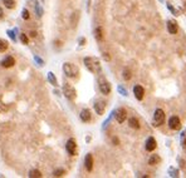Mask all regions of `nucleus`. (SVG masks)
<instances>
[{"label": "nucleus", "instance_id": "1", "mask_svg": "<svg viewBox=\"0 0 186 178\" xmlns=\"http://www.w3.org/2000/svg\"><path fill=\"white\" fill-rule=\"evenodd\" d=\"M84 65L87 66V69L89 72L94 73V74H98V73H101V62L99 59L97 58H93V57H87L84 58Z\"/></svg>", "mask_w": 186, "mask_h": 178}, {"label": "nucleus", "instance_id": "2", "mask_svg": "<svg viewBox=\"0 0 186 178\" xmlns=\"http://www.w3.org/2000/svg\"><path fill=\"white\" fill-rule=\"evenodd\" d=\"M63 72H64V74L69 77V78H76L78 75V68L74 65V64H72V63H64L63 64Z\"/></svg>", "mask_w": 186, "mask_h": 178}, {"label": "nucleus", "instance_id": "3", "mask_svg": "<svg viewBox=\"0 0 186 178\" xmlns=\"http://www.w3.org/2000/svg\"><path fill=\"white\" fill-rule=\"evenodd\" d=\"M63 94L65 95L67 99L74 100L76 97H77V92H76V89L72 87L69 83H64V85H63Z\"/></svg>", "mask_w": 186, "mask_h": 178}, {"label": "nucleus", "instance_id": "4", "mask_svg": "<svg viewBox=\"0 0 186 178\" xmlns=\"http://www.w3.org/2000/svg\"><path fill=\"white\" fill-rule=\"evenodd\" d=\"M165 122V112L162 109H156L153 113V126L155 127H160L161 124H164Z\"/></svg>", "mask_w": 186, "mask_h": 178}, {"label": "nucleus", "instance_id": "5", "mask_svg": "<svg viewBox=\"0 0 186 178\" xmlns=\"http://www.w3.org/2000/svg\"><path fill=\"white\" fill-rule=\"evenodd\" d=\"M98 83H99V90H101V93H102V94L107 95V94H110V93H111V84H110L108 82H107L104 78H99Z\"/></svg>", "mask_w": 186, "mask_h": 178}, {"label": "nucleus", "instance_id": "6", "mask_svg": "<svg viewBox=\"0 0 186 178\" xmlns=\"http://www.w3.org/2000/svg\"><path fill=\"white\" fill-rule=\"evenodd\" d=\"M169 127L172 131H179L180 128H181V120H180L179 117H176V115L171 117V118L169 119Z\"/></svg>", "mask_w": 186, "mask_h": 178}, {"label": "nucleus", "instance_id": "7", "mask_svg": "<svg viewBox=\"0 0 186 178\" xmlns=\"http://www.w3.org/2000/svg\"><path fill=\"white\" fill-rule=\"evenodd\" d=\"M65 149L70 156H76V149H77V143L74 139H68L67 144H65Z\"/></svg>", "mask_w": 186, "mask_h": 178}, {"label": "nucleus", "instance_id": "8", "mask_svg": "<svg viewBox=\"0 0 186 178\" xmlns=\"http://www.w3.org/2000/svg\"><path fill=\"white\" fill-rule=\"evenodd\" d=\"M126 118H127V112H126V109L118 108L116 110V120L118 122V123H123V122L126 120Z\"/></svg>", "mask_w": 186, "mask_h": 178}, {"label": "nucleus", "instance_id": "9", "mask_svg": "<svg viewBox=\"0 0 186 178\" xmlns=\"http://www.w3.org/2000/svg\"><path fill=\"white\" fill-rule=\"evenodd\" d=\"M94 110H96V113H97L98 115H102L104 113V110H106V102L103 100H97L94 103Z\"/></svg>", "mask_w": 186, "mask_h": 178}, {"label": "nucleus", "instance_id": "10", "mask_svg": "<svg viewBox=\"0 0 186 178\" xmlns=\"http://www.w3.org/2000/svg\"><path fill=\"white\" fill-rule=\"evenodd\" d=\"M133 94H135V98L137 100H142L143 99V95H145V89L141 85H135L133 87Z\"/></svg>", "mask_w": 186, "mask_h": 178}, {"label": "nucleus", "instance_id": "11", "mask_svg": "<svg viewBox=\"0 0 186 178\" xmlns=\"http://www.w3.org/2000/svg\"><path fill=\"white\" fill-rule=\"evenodd\" d=\"M1 65L4 68H11V66L15 65V59L13 57H10V55H8L7 58H4L1 60Z\"/></svg>", "mask_w": 186, "mask_h": 178}, {"label": "nucleus", "instance_id": "12", "mask_svg": "<svg viewBox=\"0 0 186 178\" xmlns=\"http://www.w3.org/2000/svg\"><path fill=\"white\" fill-rule=\"evenodd\" d=\"M156 146H157V143H156V139L153 137H150L147 140H146V146H145V148L146 151L148 152H152L156 149Z\"/></svg>", "mask_w": 186, "mask_h": 178}, {"label": "nucleus", "instance_id": "13", "mask_svg": "<svg viewBox=\"0 0 186 178\" xmlns=\"http://www.w3.org/2000/svg\"><path fill=\"white\" fill-rule=\"evenodd\" d=\"M84 167L88 172H91L93 169V157H92L91 153H88L84 158Z\"/></svg>", "mask_w": 186, "mask_h": 178}, {"label": "nucleus", "instance_id": "14", "mask_svg": "<svg viewBox=\"0 0 186 178\" xmlns=\"http://www.w3.org/2000/svg\"><path fill=\"white\" fill-rule=\"evenodd\" d=\"M81 119L83 122H89V120H91V110H89V109H83L81 112Z\"/></svg>", "mask_w": 186, "mask_h": 178}, {"label": "nucleus", "instance_id": "15", "mask_svg": "<svg viewBox=\"0 0 186 178\" xmlns=\"http://www.w3.org/2000/svg\"><path fill=\"white\" fill-rule=\"evenodd\" d=\"M167 30H169L170 34H176L177 33V25L175 21H167Z\"/></svg>", "mask_w": 186, "mask_h": 178}, {"label": "nucleus", "instance_id": "16", "mask_svg": "<svg viewBox=\"0 0 186 178\" xmlns=\"http://www.w3.org/2000/svg\"><path fill=\"white\" fill-rule=\"evenodd\" d=\"M128 124H130L131 128H135V129H139V128H140V122H139V119H137V118H135V117L130 118Z\"/></svg>", "mask_w": 186, "mask_h": 178}, {"label": "nucleus", "instance_id": "17", "mask_svg": "<svg viewBox=\"0 0 186 178\" xmlns=\"http://www.w3.org/2000/svg\"><path fill=\"white\" fill-rule=\"evenodd\" d=\"M94 38L97 39L98 41H101L102 39H103V30H102L101 27L96 28V30H94Z\"/></svg>", "mask_w": 186, "mask_h": 178}, {"label": "nucleus", "instance_id": "18", "mask_svg": "<svg viewBox=\"0 0 186 178\" xmlns=\"http://www.w3.org/2000/svg\"><path fill=\"white\" fill-rule=\"evenodd\" d=\"M48 81H49V82H50V84H53V85H54V87H57V85H58V82H57V78H56V75H54V74H53V73H52V72H49V73H48Z\"/></svg>", "mask_w": 186, "mask_h": 178}, {"label": "nucleus", "instance_id": "19", "mask_svg": "<svg viewBox=\"0 0 186 178\" xmlns=\"http://www.w3.org/2000/svg\"><path fill=\"white\" fill-rule=\"evenodd\" d=\"M3 3L8 9H14L15 8V0H3Z\"/></svg>", "mask_w": 186, "mask_h": 178}, {"label": "nucleus", "instance_id": "20", "mask_svg": "<svg viewBox=\"0 0 186 178\" xmlns=\"http://www.w3.org/2000/svg\"><path fill=\"white\" fill-rule=\"evenodd\" d=\"M8 47H9V44H8L7 40L0 39V53H4V52L8 49Z\"/></svg>", "mask_w": 186, "mask_h": 178}, {"label": "nucleus", "instance_id": "21", "mask_svg": "<svg viewBox=\"0 0 186 178\" xmlns=\"http://www.w3.org/2000/svg\"><path fill=\"white\" fill-rule=\"evenodd\" d=\"M29 177H30V178H40L41 173H40V171H38V169H32L30 172H29Z\"/></svg>", "mask_w": 186, "mask_h": 178}, {"label": "nucleus", "instance_id": "22", "mask_svg": "<svg viewBox=\"0 0 186 178\" xmlns=\"http://www.w3.org/2000/svg\"><path fill=\"white\" fill-rule=\"evenodd\" d=\"M161 161V159H160V157L159 156H156V154H153L151 158H150V161H148V163L150 164H151V165H155L156 163H159Z\"/></svg>", "mask_w": 186, "mask_h": 178}, {"label": "nucleus", "instance_id": "23", "mask_svg": "<svg viewBox=\"0 0 186 178\" xmlns=\"http://www.w3.org/2000/svg\"><path fill=\"white\" fill-rule=\"evenodd\" d=\"M65 174V171L64 169H56L54 172H53V176L54 177H62Z\"/></svg>", "mask_w": 186, "mask_h": 178}, {"label": "nucleus", "instance_id": "24", "mask_svg": "<svg viewBox=\"0 0 186 178\" xmlns=\"http://www.w3.org/2000/svg\"><path fill=\"white\" fill-rule=\"evenodd\" d=\"M169 173H170L171 177H179V171L176 168H173V167H170Z\"/></svg>", "mask_w": 186, "mask_h": 178}, {"label": "nucleus", "instance_id": "25", "mask_svg": "<svg viewBox=\"0 0 186 178\" xmlns=\"http://www.w3.org/2000/svg\"><path fill=\"white\" fill-rule=\"evenodd\" d=\"M131 72L130 69H124L123 70V79H126V81H128V79H131Z\"/></svg>", "mask_w": 186, "mask_h": 178}, {"label": "nucleus", "instance_id": "26", "mask_svg": "<svg viewBox=\"0 0 186 178\" xmlns=\"http://www.w3.org/2000/svg\"><path fill=\"white\" fill-rule=\"evenodd\" d=\"M21 16H23V19H24V20H28L29 18H30V15H29V11H28L27 9H24V10H23Z\"/></svg>", "mask_w": 186, "mask_h": 178}, {"label": "nucleus", "instance_id": "27", "mask_svg": "<svg viewBox=\"0 0 186 178\" xmlns=\"http://www.w3.org/2000/svg\"><path fill=\"white\" fill-rule=\"evenodd\" d=\"M20 40H21L23 44H28V41H29L28 36H27L25 34H20Z\"/></svg>", "mask_w": 186, "mask_h": 178}, {"label": "nucleus", "instance_id": "28", "mask_svg": "<svg viewBox=\"0 0 186 178\" xmlns=\"http://www.w3.org/2000/svg\"><path fill=\"white\" fill-rule=\"evenodd\" d=\"M167 7H169V9H170V11H171V13L173 14V15H179V11L175 9V8H173L172 7V5L171 4H169V5H167Z\"/></svg>", "mask_w": 186, "mask_h": 178}, {"label": "nucleus", "instance_id": "29", "mask_svg": "<svg viewBox=\"0 0 186 178\" xmlns=\"http://www.w3.org/2000/svg\"><path fill=\"white\" fill-rule=\"evenodd\" d=\"M118 92L121 93V95H127V90H126L122 85H119V87H118Z\"/></svg>", "mask_w": 186, "mask_h": 178}, {"label": "nucleus", "instance_id": "30", "mask_svg": "<svg viewBox=\"0 0 186 178\" xmlns=\"http://www.w3.org/2000/svg\"><path fill=\"white\" fill-rule=\"evenodd\" d=\"M29 35H30L32 38H35V36H37V32H30V33H29Z\"/></svg>", "mask_w": 186, "mask_h": 178}, {"label": "nucleus", "instance_id": "31", "mask_svg": "<svg viewBox=\"0 0 186 178\" xmlns=\"http://www.w3.org/2000/svg\"><path fill=\"white\" fill-rule=\"evenodd\" d=\"M35 60H37V62H38L40 65H43V60H41V59H39L38 57H35Z\"/></svg>", "mask_w": 186, "mask_h": 178}, {"label": "nucleus", "instance_id": "32", "mask_svg": "<svg viewBox=\"0 0 186 178\" xmlns=\"http://www.w3.org/2000/svg\"><path fill=\"white\" fill-rule=\"evenodd\" d=\"M113 143H115V144H118V143H119V140H118V138H116V137H113Z\"/></svg>", "mask_w": 186, "mask_h": 178}, {"label": "nucleus", "instance_id": "33", "mask_svg": "<svg viewBox=\"0 0 186 178\" xmlns=\"http://www.w3.org/2000/svg\"><path fill=\"white\" fill-rule=\"evenodd\" d=\"M9 35L11 36V39H13V40H15V36H14V33H13V32H9Z\"/></svg>", "mask_w": 186, "mask_h": 178}, {"label": "nucleus", "instance_id": "34", "mask_svg": "<svg viewBox=\"0 0 186 178\" xmlns=\"http://www.w3.org/2000/svg\"><path fill=\"white\" fill-rule=\"evenodd\" d=\"M103 58H104L106 60H110V57H108V54H107V53H104V54H103Z\"/></svg>", "mask_w": 186, "mask_h": 178}, {"label": "nucleus", "instance_id": "35", "mask_svg": "<svg viewBox=\"0 0 186 178\" xmlns=\"http://www.w3.org/2000/svg\"><path fill=\"white\" fill-rule=\"evenodd\" d=\"M4 16V11H3V9L0 8V19H1V18Z\"/></svg>", "mask_w": 186, "mask_h": 178}, {"label": "nucleus", "instance_id": "36", "mask_svg": "<svg viewBox=\"0 0 186 178\" xmlns=\"http://www.w3.org/2000/svg\"><path fill=\"white\" fill-rule=\"evenodd\" d=\"M84 41H86V39H84V38H82V39L79 40V43H81V45H84V44H83V43H84Z\"/></svg>", "mask_w": 186, "mask_h": 178}]
</instances>
